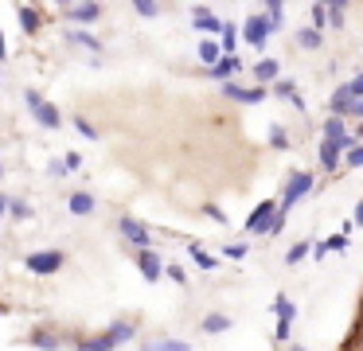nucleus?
Listing matches in <instances>:
<instances>
[{"label":"nucleus","instance_id":"obj_29","mask_svg":"<svg viewBox=\"0 0 363 351\" xmlns=\"http://www.w3.org/2000/svg\"><path fill=\"white\" fill-rule=\"evenodd\" d=\"M269 145H274L277 152H285V148H289V133H285L281 125H274V129H269Z\"/></svg>","mask_w":363,"mask_h":351},{"label":"nucleus","instance_id":"obj_49","mask_svg":"<svg viewBox=\"0 0 363 351\" xmlns=\"http://www.w3.org/2000/svg\"><path fill=\"white\" fill-rule=\"evenodd\" d=\"M9 312H12V308H9V304H4V301H0V316H9Z\"/></svg>","mask_w":363,"mask_h":351},{"label":"nucleus","instance_id":"obj_52","mask_svg":"<svg viewBox=\"0 0 363 351\" xmlns=\"http://www.w3.org/2000/svg\"><path fill=\"white\" fill-rule=\"evenodd\" d=\"M359 332H363V308H359Z\"/></svg>","mask_w":363,"mask_h":351},{"label":"nucleus","instance_id":"obj_30","mask_svg":"<svg viewBox=\"0 0 363 351\" xmlns=\"http://www.w3.org/2000/svg\"><path fill=\"white\" fill-rule=\"evenodd\" d=\"M274 94H277V98H285V101H293V98H297V86H293L289 78H277V82H274Z\"/></svg>","mask_w":363,"mask_h":351},{"label":"nucleus","instance_id":"obj_2","mask_svg":"<svg viewBox=\"0 0 363 351\" xmlns=\"http://www.w3.org/2000/svg\"><path fill=\"white\" fill-rule=\"evenodd\" d=\"M24 101H28L32 117L43 125V129H59V125H63V113H59V106H51V101L43 98L40 90H24Z\"/></svg>","mask_w":363,"mask_h":351},{"label":"nucleus","instance_id":"obj_16","mask_svg":"<svg viewBox=\"0 0 363 351\" xmlns=\"http://www.w3.org/2000/svg\"><path fill=\"white\" fill-rule=\"evenodd\" d=\"M219 59H223V47H219V39H203V43H199V62H203V67L211 70Z\"/></svg>","mask_w":363,"mask_h":351},{"label":"nucleus","instance_id":"obj_20","mask_svg":"<svg viewBox=\"0 0 363 351\" xmlns=\"http://www.w3.org/2000/svg\"><path fill=\"white\" fill-rule=\"evenodd\" d=\"M40 23H43V16H40V8H20V28L28 31V35H32V31H40Z\"/></svg>","mask_w":363,"mask_h":351},{"label":"nucleus","instance_id":"obj_46","mask_svg":"<svg viewBox=\"0 0 363 351\" xmlns=\"http://www.w3.org/2000/svg\"><path fill=\"white\" fill-rule=\"evenodd\" d=\"M48 172H51V176H67V164H63V160H51Z\"/></svg>","mask_w":363,"mask_h":351},{"label":"nucleus","instance_id":"obj_1","mask_svg":"<svg viewBox=\"0 0 363 351\" xmlns=\"http://www.w3.org/2000/svg\"><path fill=\"white\" fill-rule=\"evenodd\" d=\"M308 191H313V172H293V176L285 179V191H281V199H277V211L289 215V211L297 207V199H305Z\"/></svg>","mask_w":363,"mask_h":351},{"label":"nucleus","instance_id":"obj_39","mask_svg":"<svg viewBox=\"0 0 363 351\" xmlns=\"http://www.w3.org/2000/svg\"><path fill=\"white\" fill-rule=\"evenodd\" d=\"M344 117H359V121H363V98H352V101H347Z\"/></svg>","mask_w":363,"mask_h":351},{"label":"nucleus","instance_id":"obj_11","mask_svg":"<svg viewBox=\"0 0 363 351\" xmlns=\"http://www.w3.org/2000/svg\"><path fill=\"white\" fill-rule=\"evenodd\" d=\"M28 343H32V347H40V351H59V347H63V335H55L51 328H32Z\"/></svg>","mask_w":363,"mask_h":351},{"label":"nucleus","instance_id":"obj_9","mask_svg":"<svg viewBox=\"0 0 363 351\" xmlns=\"http://www.w3.org/2000/svg\"><path fill=\"white\" fill-rule=\"evenodd\" d=\"M63 16L67 20H74V23H94L98 16H102V4H63Z\"/></svg>","mask_w":363,"mask_h":351},{"label":"nucleus","instance_id":"obj_13","mask_svg":"<svg viewBox=\"0 0 363 351\" xmlns=\"http://www.w3.org/2000/svg\"><path fill=\"white\" fill-rule=\"evenodd\" d=\"M238 70H242V62H238V55H223V59L215 62V67L207 70V74H211V78H219V82H230V78H235Z\"/></svg>","mask_w":363,"mask_h":351},{"label":"nucleus","instance_id":"obj_42","mask_svg":"<svg viewBox=\"0 0 363 351\" xmlns=\"http://www.w3.org/2000/svg\"><path fill=\"white\" fill-rule=\"evenodd\" d=\"M289 332H293V324H289V320H277V340H281V343H289Z\"/></svg>","mask_w":363,"mask_h":351},{"label":"nucleus","instance_id":"obj_34","mask_svg":"<svg viewBox=\"0 0 363 351\" xmlns=\"http://www.w3.org/2000/svg\"><path fill=\"white\" fill-rule=\"evenodd\" d=\"M320 28H328V8L313 4V31H320Z\"/></svg>","mask_w":363,"mask_h":351},{"label":"nucleus","instance_id":"obj_24","mask_svg":"<svg viewBox=\"0 0 363 351\" xmlns=\"http://www.w3.org/2000/svg\"><path fill=\"white\" fill-rule=\"evenodd\" d=\"M141 351H191L184 340H152V343H141Z\"/></svg>","mask_w":363,"mask_h":351},{"label":"nucleus","instance_id":"obj_37","mask_svg":"<svg viewBox=\"0 0 363 351\" xmlns=\"http://www.w3.org/2000/svg\"><path fill=\"white\" fill-rule=\"evenodd\" d=\"M133 8H137V16H157L160 12V4H152V0H137Z\"/></svg>","mask_w":363,"mask_h":351},{"label":"nucleus","instance_id":"obj_21","mask_svg":"<svg viewBox=\"0 0 363 351\" xmlns=\"http://www.w3.org/2000/svg\"><path fill=\"white\" fill-rule=\"evenodd\" d=\"M235 43H238V28L223 20V31H219V47H223V55H235Z\"/></svg>","mask_w":363,"mask_h":351},{"label":"nucleus","instance_id":"obj_27","mask_svg":"<svg viewBox=\"0 0 363 351\" xmlns=\"http://www.w3.org/2000/svg\"><path fill=\"white\" fill-rule=\"evenodd\" d=\"M297 43H301V47H308V51H316V47H320V31L301 28V31H297Z\"/></svg>","mask_w":363,"mask_h":351},{"label":"nucleus","instance_id":"obj_48","mask_svg":"<svg viewBox=\"0 0 363 351\" xmlns=\"http://www.w3.org/2000/svg\"><path fill=\"white\" fill-rule=\"evenodd\" d=\"M9 203H12V199H9V195H0V218L9 215Z\"/></svg>","mask_w":363,"mask_h":351},{"label":"nucleus","instance_id":"obj_14","mask_svg":"<svg viewBox=\"0 0 363 351\" xmlns=\"http://www.w3.org/2000/svg\"><path fill=\"white\" fill-rule=\"evenodd\" d=\"M106 335H110V343L118 347V343H129L137 335V324H133V320H118V324L106 328Z\"/></svg>","mask_w":363,"mask_h":351},{"label":"nucleus","instance_id":"obj_12","mask_svg":"<svg viewBox=\"0 0 363 351\" xmlns=\"http://www.w3.org/2000/svg\"><path fill=\"white\" fill-rule=\"evenodd\" d=\"M191 23H196L199 31H207V35H219L223 31V20L211 12V8H196V12H191Z\"/></svg>","mask_w":363,"mask_h":351},{"label":"nucleus","instance_id":"obj_41","mask_svg":"<svg viewBox=\"0 0 363 351\" xmlns=\"http://www.w3.org/2000/svg\"><path fill=\"white\" fill-rule=\"evenodd\" d=\"M164 273H168V277L176 281V285H184V281H188V273H184L180 265H164Z\"/></svg>","mask_w":363,"mask_h":351},{"label":"nucleus","instance_id":"obj_26","mask_svg":"<svg viewBox=\"0 0 363 351\" xmlns=\"http://www.w3.org/2000/svg\"><path fill=\"white\" fill-rule=\"evenodd\" d=\"M188 254H191V262H196V265H203V269H215V257L207 254V250L199 246V242H191V246H188Z\"/></svg>","mask_w":363,"mask_h":351},{"label":"nucleus","instance_id":"obj_31","mask_svg":"<svg viewBox=\"0 0 363 351\" xmlns=\"http://www.w3.org/2000/svg\"><path fill=\"white\" fill-rule=\"evenodd\" d=\"M324 8H328V23H332V28H344V4L332 0V4H324Z\"/></svg>","mask_w":363,"mask_h":351},{"label":"nucleus","instance_id":"obj_53","mask_svg":"<svg viewBox=\"0 0 363 351\" xmlns=\"http://www.w3.org/2000/svg\"><path fill=\"white\" fill-rule=\"evenodd\" d=\"M0 176H4V164H0Z\"/></svg>","mask_w":363,"mask_h":351},{"label":"nucleus","instance_id":"obj_47","mask_svg":"<svg viewBox=\"0 0 363 351\" xmlns=\"http://www.w3.org/2000/svg\"><path fill=\"white\" fill-rule=\"evenodd\" d=\"M352 223H355V226H363V199L355 203V211H352Z\"/></svg>","mask_w":363,"mask_h":351},{"label":"nucleus","instance_id":"obj_5","mask_svg":"<svg viewBox=\"0 0 363 351\" xmlns=\"http://www.w3.org/2000/svg\"><path fill=\"white\" fill-rule=\"evenodd\" d=\"M324 140H332L340 152H352V148H355V137L344 129V117H332V113L324 117Z\"/></svg>","mask_w":363,"mask_h":351},{"label":"nucleus","instance_id":"obj_6","mask_svg":"<svg viewBox=\"0 0 363 351\" xmlns=\"http://www.w3.org/2000/svg\"><path fill=\"white\" fill-rule=\"evenodd\" d=\"M269 35H274V28H269L266 16H250V20L242 23V39H246L250 47H266Z\"/></svg>","mask_w":363,"mask_h":351},{"label":"nucleus","instance_id":"obj_10","mask_svg":"<svg viewBox=\"0 0 363 351\" xmlns=\"http://www.w3.org/2000/svg\"><path fill=\"white\" fill-rule=\"evenodd\" d=\"M137 269H141V277H145V281H160L164 265H160V257L152 254V250H137Z\"/></svg>","mask_w":363,"mask_h":351},{"label":"nucleus","instance_id":"obj_35","mask_svg":"<svg viewBox=\"0 0 363 351\" xmlns=\"http://www.w3.org/2000/svg\"><path fill=\"white\" fill-rule=\"evenodd\" d=\"M74 129H79V133H82V137H86V140H98V129H94V125L86 121V117H74Z\"/></svg>","mask_w":363,"mask_h":351},{"label":"nucleus","instance_id":"obj_50","mask_svg":"<svg viewBox=\"0 0 363 351\" xmlns=\"http://www.w3.org/2000/svg\"><path fill=\"white\" fill-rule=\"evenodd\" d=\"M4 55H9V51H4V35H0V62H4Z\"/></svg>","mask_w":363,"mask_h":351},{"label":"nucleus","instance_id":"obj_25","mask_svg":"<svg viewBox=\"0 0 363 351\" xmlns=\"http://www.w3.org/2000/svg\"><path fill=\"white\" fill-rule=\"evenodd\" d=\"M67 39H71V43H79V47H86V51H102V43H98L90 31H67Z\"/></svg>","mask_w":363,"mask_h":351},{"label":"nucleus","instance_id":"obj_18","mask_svg":"<svg viewBox=\"0 0 363 351\" xmlns=\"http://www.w3.org/2000/svg\"><path fill=\"white\" fill-rule=\"evenodd\" d=\"M67 203H71V215H90L94 211V195L90 191H74Z\"/></svg>","mask_w":363,"mask_h":351},{"label":"nucleus","instance_id":"obj_15","mask_svg":"<svg viewBox=\"0 0 363 351\" xmlns=\"http://www.w3.org/2000/svg\"><path fill=\"white\" fill-rule=\"evenodd\" d=\"M340 160H344V152H340V148L332 145V140H324V145H320V168L332 176V172L340 168Z\"/></svg>","mask_w":363,"mask_h":351},{"label":"nucleus","instance_id":"obj_22","mask_svg":"<svg viewBox=\"0 0 363 351\" xmlns=\"http://www.w3.org/2000/svg\"><path fill=\"white\" fill-rule=\"evenodd\" d=\"M274 312H277V320H289V324H293V316H297V304H293L285 293H277V296H274Z\"/></svg>","mask_w":363,"mask_h":351},{"label":"nucleus","instance_id":"obj_40","mask_svg":"<svg viewBox=\"0 0 363 351\" xmlns=\"http://www.w3.org/2000/svg\"><path fill=\"white\" fill-rule=\"evenodd\" d=\"M223 254H227V257H235V262H238V257H246V242H230V246L223 250Z\"/></svg>","mask_w":363,"mask_h":351},{"label":"nucleus","instance_id":"obj_44","mask_svg":"<svg viewBox=\"0 0 363 351\" xmlns=\"http://www.w3.org/2000/svg\"><path fill=\"white\" fill-rule=\"evenodd\" d=\"M203 215H207V218H215V223H227V215H223L219 207H211V203H207V207H203Z\"/></svg>","mask_w":363,"mask_h":351},{"label":"nucleus","instance_id":"obj_32","mask_svg":"<svg viewBox=\"0 0 363 351\" xmlns=\"http://www.w3.org/2000/svg\"><path fill=\"white\" fill-rule=\"evenodd\" d=\"M266 16H269V28H281V0H269V4H266Z\"/></svg>","mask_w":363,"mask_h":351},{"label":"nucleus","instance_id":"obj_28","mask_svg":"<svg viewBox=\"0 0 363 351\" xmlns=\"http://www.w3.org/2000/svg\"><path fill=\"white\" fill-rule=\"evenodd\" d=\"M308 254H313V246H308V242H297V246H289V250H285V262H289V265H297L301 257H308Z\"/></svg>","mask_w":363,"mask_h":351},{"label":"nucleus","instance_id":"obj_3","mask_svg":"<svg viewBox=\"0 0 363 351\" xmlns=\"http://www.w3.org/2000/svg\"><path fill=\"white\" fill-rule=\"evenodd\" d=\"M63 262H67L63 250H40V254H28V262H24V265L35 273V277H51V273L63 269Z\"/></svg>","mask_w":363,"mask_h":351},{"label":"nucleus","instance_id":"obj_7","mask_svg":"<svg viewBox=\"0 0 363 351\" xmlns=\"http://www.w3.org/2000/svg\"><path fill=\"white\" fill-rule=\"evenodd\" d=\"M223 94L230 101H242V106H258L266 98V86H238V82H223Z\"/></svg>","mask_w":363,"mask_h":351},{"label":"nucleus","instance_id":"obj_43","mask_svg":"<svg viewBox=\"0 0 363 351\" xmlns=\"http://www.w3.org/2000/svg\"><path fill=\"white\" fill-rule=\"evenodd\" d=\"M324 250H347V238L344 234H332V238L324 242Z\"/></svg>","mask_w":363,"mask_h":351},{"label":"nucleus","instance_id":"obj_8","mask_svg":"<svg viewBox=\"0 0 363 351\" xmlns=\"http://www.w3.org/2000/svg\"><path fill=\"white\" fill-rule=\"evenodd\" d=\"M121 234H125V242H133L137 250H149L152 246V238H149V226L145 223H137V218H129V215H121Z\"/></svg>","mask_w":363,"mask_h":351},{"label":"nucleus","instance_id":"obj_23","mask_svg":"<svg viewBox=\"0 0 363 351\" xmlns=\"http://www.w3.org/2000/svg\"><path fill=\"white\" fill-rule=\"evenodd\" d=\"M230 328V316H223V312H211V316H203V332L207 335H219Z\"/></svg>","mask_w":363,"mask_h":351},{"label":"nucleus","instance_id":"obj_33","mask_svg":"<svg viewBox=\"0 0 363 351\" xmlns=\"http://www.w3.org/2000/svg\"><path fill=\"white\" fill-rule=\"evenodd\" d=\"M9 215H12V218H28V215H32V203L12 199V203H9Z\"/></svg>","mask_w":363,"mask_h":351},{"label":"nucleus","instance_id":"obj_36","mask_svg":"<svg viewBox=\"0 0 363 351\" xmlns=\"http://www.w3.org/2000/svg\"><path fill=\"white\" fill-rule=\"evenodd\" d=\"M344 164L347 168H363V145H355L352 152H344Z\"/></svg>","mask_w":363,"mask_h":351},{"label":"nucleus","instance_id":"obj_51","mask_svg":"<svg viewBox=\"0 0 363 351\" xmlns=\"http://www.w3.org/2000/svg\"><path fill=\"white\" fill-rule=\"evenodd\" d=\"M285 351H305V347H301V343H289V347H285Z\"/></svg>","mask_w":363,"mask_h":351},{"label":"nucleus","instance_id":"obj_19","mask_svg":"<svg viewBox=\"0 0 363 351\" xmlns=\"http://www.w3.org/2000/svg\"><path fill=\"white\" fill-rule=\"evenodd\" d=\"M74 351H113V343H110V335H90V340H79L74 343Z\"/></svg>","mask_w":363,"mask_h":351},{"label":"nucleus","instance_id":"obj_38","mask_svg":"<svg viewBox=\"0 0 363 351\" xmlns=\"http://www.w3.org/2000/svg\"><path fill=\"white\" fill-rule=\"evenodd\" d=\"M344 86H347V94H352V98H363V70L352 78V82H344Z\"/></svg>","mask_w":363,"mask_h":351},{"label":"nucleus","instance_id":"obj_4","mask_svg":"<svg viewBox=\"0 0 363 351\" xmlns=\"http://www.w3.org/2000/svg\"><path fill=\"white\" fill-rule=\"evenodd\" d=\"M274 218H277V199H266L254 207V215L246 218V230L250 234H274Z\"/></svg>","mask_w":363,"mask_h":351},{"label":"nucleus","instance_id":"obj_17","mask_svg":"<svg viewBox=\"0 0 363 351\" xmlns=\"http://www.w3.org/2000/svg\"><path fill=\"white\" fill-rule=\"evenodd\" d=\"M254 78L266 86V82H277V78H281V70H277L274 59H258V62H254Z\"/></svg>","mask_w":363,"mask_h":351},{"label":"nucleus","instance_id":"obj_45","mask_svg":"<svg viewBox=\"0 0 363 351\" xmlns=\"http://www.w3.org/2000/svg\"><path fill=\"white\" fill-rule=\"evenodd\" d=\"M63 164H67V172H71V168H79V164H82V156H79V152H67Z\"/></svg>","mask_w":363,"mask_h":351}]
</instances>
